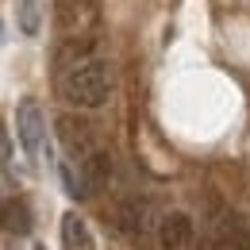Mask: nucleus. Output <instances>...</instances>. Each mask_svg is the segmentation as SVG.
<instances>
[{"label": "nucleus", "instance_id": "1", "mask_svg": "<svg viewBox=\"0 0 250 250\" xmlns=\"http://www.w3.org/2000/svg\"><path fill=\"white\" fill-rule=\"evenodd\" d=\"M112 93V69L93 54L89 39H69L58 54V96L73 108H100Z\"/></svg>", "mask_w": 250, "mask_h": 250}, {"label": "nucleus", "instance_id": "2", "mask_svg": "<svg viewBox=\"0 0 250 250\" xmlns=\"http://www.w3.org/2000/svg\"><path fill=\"white\" fill-rule=\"evenodd\" d=\"M16 135H20V146L27 150V158L42 154V143H46V116L39 108V100L23 96L20 108H16Z\"/></svg>", "mask_w": 250, "mask_h": 250}, {"label": "nucleus", "instance_id": "3", "mask_svg": "<svg viewBox=\"0 0 250 250\" xmlns=\"http://www.w3.org/2000/svg\"><path fill=\"white\" fill-rule=\"evenodd\" d=\"M54 131H58L62 150L73 158V162H89V158L96 154V135H93V127L85 124L81 116H58Z\"/></svg>", "mask_w": 250, "mask_h": 250}, {"label": "nucleus", "instance_id": "4", "mask_svg": "<svg viewBox=\"0 0 250 250\" xmlns=\"http://www.w3.org/2000/svg\"><path fill=\"white\" fill-rule=\"evenodd\" d=\"M158 247L162 250H185L192 243V219L185 212H166L158 219Z\"/></svg>", "mask_w": 250, "mask_h": 250}, {"label": "nucleus", "instance_id": "5", "mask_svg": "<svg viewBox=\"0 0 250 250\" xmlns=\"http://www.w3.org/2000/svg\"><path fill=\"white\" fill-rule=\"evenodd\" d=\"M58 23L65 31H85L96 23V0H58Z\"/></svg>", "mask_w": 250, "mask_h": 250}, {"label": "nucleus", "instance_id": "6", "mask_svg": "<svg viewBox=\"0 0 250 250\" xmlns=\"http://www.w3.org/2000/svg\"><path fill=\"white\" fill-rule=\"evenodd\" d=\"M0 227L8 235H27L31 231V208H27L23 196H12V200L0 204Z\"/></svg>", "mask_w": 250, "mask_h": 250}, {"label": "nucleus", "instance_id": "7", "mask_svg": "<svg viewBox=\"0 0 250 250\" xmlns=\"http://www.w3.org/2000/svg\"><path fill=\"white\" fill-rule=\"evenodd\" d=\"M62 250H96L93 231H89V223L77 212H65L62 216Z\"/></svg>", "mask_w": 250, "mask_h": 250}, {"label": "nucleus", "instance_id": "8", "mask_svg": "<svg viewBox=\"0 0 250 250\" xmlns=\"http://www.w3.org/2000/svg\"><path fill=\"white\" fill-rule=\"evenodd\" d=\"M81 173H85V185H89V196L93 192H104L108 181H112V158L104 150H96L89 162H81Z\"/></svg>", "mask_w": 250, "mask_h": 250}, {"label": "nucleus", "instance_id": "9", "mask_svg": "<svg viewBox=\"0 0 250 250\" xmlns=\"http://www.w3.org/2000/svg\"><path fill=\"white\" fill-rule=\"evenodd\" d=\"M16 23L23 35H39L42 31V0H16Z\"/></svg>", "mask_w": 250, "mask_h": 250}, {"label": "nucleus", "instance_id": "10", "mask_svg": "<svg viewBox=\"0 0 250 250\" xmlns=\"http://www.w3.org/2000/svg\"><path fill=\"white\" fill-rule=\"evenodd\" d=\"M62 185H65V192L73 196V200H85L89 196V185H85V173L73 166V162H62Z\"/></svg>", "mask_w": 250, "mask_h": 250}, {"label": "nucleus", "instance_id": "11", "mask_svg": "<svg viewBox=\"0 0 250 250\" xmlns=\"http://www.w3.org/2000/svg\"><path fill=\"white\" fill-rule=\"evenodd\" d=\"M12 162V135H8V127L0 120V166H8Z\"/></svg>", "mask_w": 250, "mask_h": 250}, {"label": "nucleus", "instance_id": "12", "mask_svg": "<svg viewBox=\"0 0 250 250\" xmlns=\"http://www.w3.org/2000/svg\"><path fill=\"white\" fill-rule=\"evenodd\" d=\"M0 42H4V23H0Z\"/></svg>", "mask_w": 250, "mask_h": 250}, {"label": "nucleus", "instance_id": "13", "mask_svg": "<svg viewBox=\"0 0 250 250\" xmlns=\"http://www.w3.org/2000/svg\"><path fill=\"white\" fill-rule=\"evenodd\" d=\"M35 250H46V247H35Z\"/></svg>", "mask_w": 250, "mask_h": 250}]
</instances>
